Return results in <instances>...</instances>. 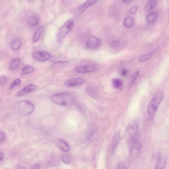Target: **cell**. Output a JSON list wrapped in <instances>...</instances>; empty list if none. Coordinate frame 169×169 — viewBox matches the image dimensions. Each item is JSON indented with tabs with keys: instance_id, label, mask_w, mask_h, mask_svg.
<instances>
[{
	"instance_id": "1",
	"label": "cell",
	"mask_w": 169,
	"mask_h": 169,
	"mask_svg": "<svg viewBox=\"0 0 169 169\" xmlns=\"http://www.w3.org/2000/svg\"><path fill=\"white\" fill-rule=\"evenodd\" d=\"M51 99L54 103L61 106H70L74 103L75 99L67 93H61L53 95Z\"/></svg>"
},
{
	"instance_id": "2",
	"label": "cell",
	"mask_w": 169,
	"mask_h": 169,
	"mask_svg": "<svg viewBox=\"0 0 169 169\" xmlns=\"http://www.w3.org/2000/svg\"><path fill=\"white\" fill-rule=\"evenodd\" d=\"M17 111L21 115L28 116L30 115L34 110V106L32 102L27 101H18L15 105Z\"/></svg>"
},
{
	"instance_id": "3",
	"label": "cell",
	"mask_w": 169,
	"mask_h": 169,
	"mask_svg": "<svg viewBox=\"0 0 169 169\" xmlns=\"http://www.w3.org/2000/svg\"><path fill=\"white\" fill-rule=\"evenodd\" d=\"M163 99V94L159 93L156 95L149 102L147 107V112L150 115L153 116L155 113Z\"/></svg>"
},
{
	"instance_id": "4",
	"label": "cell",
	"mask_w": 169,
	"mask_h": 169,
	"mask_svg": "<svg viewBox=\"0 0 169 169\" xmlns=\"http://www.w3.org/2000/svg\"><path fill=\"white\" fill-rule=\"evenodd\" d=\"M130 155L133 159H135L139 157L141 152L142 145L139 138L130 140Z\"/></svg>"
},
{
	"instance_id": "5",
	"label": "cell",
	"mask_w": 169,
	"mask_h": 169,
	"mask_svg": "<svg viewBox=\"0 0 169 169\" xmlns=\"http://www.w3.org/2000/svg\"><path fill=\"white\" fill-rule=\"evenodd\" d=\"M74 25V21L72 19H69L64 23L62 27L59 28L57 34V38L59 40H61L72 29Z\"/></svg>"
},
{
	"instance_id": "6",
	"label": "cell",
	"mask_w": 169,
	"mask_h": 169,
	"mask_svg": "<svg viewBox=\"0 0 169 169\" xmlns=\"http://www.w3.org/2000/svg\"><path fill=\"white\" fill-rule=\"evenodd\" d=\"M139 124L135 120L132 121L128 124L127 132L130 140L139 138Z\"/></svg>"
},
{
	"instance_id": "7",
	"label": "cell",
	"mask_w": 169,
	"mask_h": 169,
	"mask_svg": "<svg viewBox=\"0 0 169 169\" xmlns=\"http://www.w3.org/2000/svg\"><path fill=\"white\" fill-rule=\"evenodd\" d=\"M32 55L37 60L43 61L49 60L51 57L50 54L46 52L34 51L32 52Z\"/></svg>"
},
{
	"instance_id": "8",
	"label": "cell",
	"mask_w": 169,
	"mask_h": 169,
	"mask_svg": "<svg viewBox=\"0 0 169 169\" xmlns=\"http://www.w3.org/2000/svg\"><path fill=\"white\" fill-rule=\"evenodd\" d=\"M96 70V68L94 66H85L76 67L74 71L77 73L84 74L94 72Z\"/></svg>"
},
{
	"instance_id": "9",
	"label": "cell",
	"mask_w": 169,
	"mask_h": 169,
	"mask_svg": "<svg viewBox=\"0 0 169 169\" xmlns=\"http://www.w3.org/2000/svg\"><path fill=\"white\" fill-rule=\"evenodd\" d=\"M84 79L81 77L72 78L68 80L66 83V86L69 88H72L79 86L83 84Z\"/></svg>"
},
{
	"instance_id": "10",
	"label": "cell",
	"mask_w": 169,
	"mask_h": 169,
	"mask_svg": "<svg viewBox=\"0 0 169 169\" xmlns=\"http://www.w3.org/2000/svg\"><path fill=\"white\" fill-rule=\"evenodd\" d=\"M36 86L34 84L28 85L23 88V89L20 90L17 94V96L18 97H22L25 95L34 91L36 89Z\"/></svg>"
},
{
	"instance_id": "11",
	"label": "cell",
	"mask_w": 169,
	"mask_h": 169,
	"mask_svg": "<svg viewBox=\"0 0 169 169\" xmlns=\"http://www.w3.org/2000/svg\"><path fill=\"white\" fill-rule=\"evenodd\" d=\"M99 40L98 38L95 37H92L88 39L86 43V47L88 48L93 49L98 46Z\"/></svg>"
},
{
	"instance_id": "12",
	"label": "cell",
	"mask_w": 169,
	"mask_h": 169,
	"mask_svg": "<svg viewBox=\"0 0 169 169\" xmlns=\"http://www.w3.org/2000/svg\"><path fill=\"white\" fill-rule=\"evenodd\" d=\"M97 1H88L86 2L78 10L77 13V16H79L81 15L88 8L96 3Z\"/></svg>"
},
{
	"instance_id": "13",
	"label": "cell",
	"mask_w": 169,
	"mask_h": 169,
	"mask_svg": "<svg viewBox=\"0 0 169 169\" xmlns=\"http://www.w3.org/2000/svg\"><path fill=\"white\" fill-rule=\"evenodd\" d=\"M166 163V159L161 156V154H159L157 161L154 169H165Z\"/></svg>"
},
{
	"instance_id": "14",
	"label": "cell",
	"mask_w": 169,
	"mask_h": 169,
	"mask_svg": "<svg viewBox=\"0 0 169 169\" xmlns=\"http://www.w3.org/2000/svg\"><path fill=\"white\" fill-rule=\"evenodd\" d=\"M56 146L59 149L63 151L68 152L69 150V147L67 143L64 140L57 139L56 140Z\"/></svg>"
},
{
	"instance_id": "15",
	"label": "cell",
	"mask_w": 169,
	"mask_h": 169,
	"mask_svg": "<svg viewBox=\"0 0 169 169\" xmlns=\"http://www.w3.org/2000/svg\"><path fill=\"white\" fill-rule=\"evenodd\" d=\"M158 17L157 14L155 12H152L148 15L146 17L147 22L149 23H152L155 22Z\"/></svg>"
},
{
	"instance_id": "16",
	"label": "cell",
	"mask_w": 169,
	"mask_h": 169,
	"mask_svg": "<svg viewBox=\"0 0 169 169\" xmlns=\"http://www.w3.org/2000/svg\"><path fill=\"white\" fill-rule=\"evenodd\" d=\"M43 30V27L42 26H40L38 28L33 38L32 42H33L35 43L39 41L41 37Z\"/></svg>"
},
{
	"instance_id": "17",
	"label": "cell",
	"mask_w": 169,
	"mask_h": 169,
	"mask_svg": "<svg viewBox=\"0 0 169 169\" xmlns=\"http://www.w3.org/2000/svg\"><path fill=\"white\" fill-rule=\"evenodd\" d=\"M87 92L93 98L99 99V95L95 90L90 86H88L86 89Z\"/></svg>"
},
{
	"instance_id": "18",
	"label": "cell",
	"mask_w": 169,
	"mask_h": 169,
	"mask_svg": "<svg viewBox=\"0 0 169 169\" xmlns=\"http://www.w3.org/2000/svg\"><path fill=\"white\" fill-rule=\"evenodd\" d=\"M120 137V134L118 132L116 133L115 134L114 136L112 139V151L114 150L117 146Z\"/></svg>"
},
{
	"instance_id": "19",
	"label": "cell",
	"mask_w": 169,
	"mask_h": 169,
	"mask_svg": "<svg viewBox=\"0 0 169 169\" xmlns=\"http://www.w3.org/2000/svg\"><path fill=\"white\" fill-rule=\"evenodd\" d=\"M157 1H150L147 2L146 6V9L147 11H151L155 8Z\"/></svg>"
},
{
	"instance_id": "20",
	"label": "cell",
	"mask_w": 169,
	"mask_h": 169,
	"mask_svg": "<svg viewBox=\"0 0 169 169\" xmlns=\"http://www.w3.org/2000/svg\"><path fill=\"white\" fill-rule=\"evenodd\" d=\"M154 54L153 51L150 52L140 57L139 59V61L140 62H142L148 60L153 56Z\"/></svg>"
},
{
	"instance_id": "21",
	"label": "cell",
	"mask_w": 169,
	"mask_h": 169,
	"mask_svg": "<svg viewBox=\"0 0 169 169\" xmlns=\"http://www.w3.org/2000/svg\"><path fill=\"white\" fill-rule=\"evenodd\" d=\"M113 86L115 88L119 89L122 86L123 81L119 78H114L112 80Z\"/></svg>"
},
{
	"instance_id": "22",
	"label": "cell",
	"mask_w": 169,
	"mask_h": 169,
	"mask_svg": "<svg viewBox=\"0 0 169 169\" xmlns=\"http://www.w3.org/2000/svg\"><path fill=\"white\" fill-rule=\"evenodd\" d=\"M20 59L19 58H16L13 59L10 63L9 67L12 70H14L17 68L20 65Z\"/></svg>"
},
{
	"instance_id": "23",
	"label": "cell",
	"mask_w": 169,
	"mask_h": 169,
	"mask_svg": "<svg viewBox=\"0 0 169 169\" xmlns=\"http://www.w3.org/2000/svg\"><path fill=\"white\" fill-rule=\"evenodd\" d=\"M21 41L19 39H16L13 40L11 44V47L14 50H17L20 48Z\"/></svg>"
},
{
	"instance_id": "24",
	"label": "cell",
	"mask_w": 169,
	"mask_h": 169,
	"mask_svg": "<svg viewBox=\"0 0 169 169\" xmlns=\"http://www.w3.org/2000/svg\"><path fill=\"white\" fill-rule=\"evenodd\" d=\"M139 73L140 71L137 70L133 74L130 80L129 85L130 88H131L132 86L134 85L136 80H137L138 76L139 75Z\"/></svg>"
},
{
	"instance_id": "25",
	"label": "cell",
	"mask_w": 169,
	"mask_h": 169,
	"mask_svg": "<svg viewBox=\"0 0 169 169\" xmlns=\"http://www.w3.org/2000/svg\"><path fill=\"white\" fill-rule=\"evenodd\" d=\"M39 22L38 19L36 17L32 16L28 18V23L29 25L34 26L37 25Z\"/></svg>"
},
{
	"instance_id": "26",
	"label": "cell",
	"mask_w": 169,
	"mask_h": 169,
	"mask_svg": "<svg viewBox=\"0 0 169 169\" xmlns=\"http://www.w3.org/2000/svg\"><path fill=\"white\" fill-rule=\"evenodd\" d=\"M34 70V69L32 66L30 65H27L24 67L22 71V74L24 75L32 73Z\"/></svg>"
},
{
	"instance_id": "27",
	"label": "cell",
	"mask_w": 169,
	"mask_h": 169,
	"mask_svg": "<svg viewBox=\"0 0 169 169\" xmlns=\"http://www.w3.org/2000/svg\"><path fill=\"white\" fill-rule=\"evenodd\" d=\"M133 23V20L131 18L127 17L123 21V25L126 28H130L132 26Z\"/></svg>"
},
{
	"instance_id": "28",
	"label": "cell",
	"mask_w": 169,
	"mask_h": 169,
	"mask_svg": "<svg viewBox=\"0 0 169 169\" xmlns=\"http://www.w3.org/2000/svg\"><path fill=\"white\" fill-rule=\"evenodd\" d=\"M21 83V80L19 79H17L14 80L10 85V87H9V89L10 90L13 89L15 87L19 85Z\"/></svg>"
},
{
	"instance_id": "29",
	"label": "cell",
	"mask_w": 169,
	"mask_h": 169,
	"mask_svg": "<svg viewBox=\"0 0 169 169\" xmlns=\"http://www.w3.org/2000/svg\"><path fill=\"white\" fill-rule=\"evenodd\" d=\"M61 159L63 162L66 164H69L71 163V160L70 158L66 155H64L62 156Z\"/></svg>"
},
{
	"instance_id": "30",
	"label": "cell",
	"mask_w": 169,
	"mask_h": 169,
	"mask_svg": "<svg viewBox=\"0 0 169 169\" xmlns=\"http://www.w3.org/2000/svg\"><path fill=\"white\" fill-rule=\"evenodd\" d=\"M6 137V134L3 131H1L0 132V141L1 143H3L5 140Z\"/></svg>"
},
{
	"instance_id": "31",
	"label": "cell",
	"mask_w": 169,
	"mask_h": 169,
	"mask_svg": "<svg viewBox=\"0 0 169 169\" xmlns=\"http://www.w3.org/2000/svg\"><path fill=\"white\" fill-rule=\"evenodd\" d=\"M7 79L4 76H1L0 77V83L1 86H4L7 82Z\"/></svg>"
},
{
	"instance_id": "32",
	"label": "cell",
	"mask_w": 169,
	"mask_h": 169,
	"mask_svg": "<svg viewBox=\"0 0 169 169\" xmlns=\"http://www.w3.org/2000/svg\"><path fill=\"white\" fill-rule=\"evenodd\" d=\"M117 169H127V168L125 164L121 163L118 164Z\"/></svg>"
},
{
	"instance_id": "33",
	"label": "cell",
	"mask_w": 169,
	"mask_h": 169,
	"mask_svg": "<svg viewBox=\"0 0 169 169\" xmlns=\"http://www.w3.org/2000/svg\"><path fill=\"white\" fill-rule=\"evenodd\" d=\"M138 8L137 6H134L132 7L130 9V13L132 14H135Z\"/></svg>"
},
{
	"instance_id": "34",
	"label": "cell",
	"mask_w": 169,
	"mask_h": 169,
	"mask_svg": "<svg viewBox=\"0 0 169 169\" xmlns=\"http://www.w3.org/2000/svg\"><path fill=\"white\" fill-rule=\"evenodd\" d=\"M120 42L117 40H115L112 43L111 46L113 47H117L119 45Z\"/></svg>"
},
{
	"instance_id": "35",
	"label": "cell",
	"mask_w": 169,
	"mask_h": 169,
	"mask_svg": "<svg viewBox=\"0 0 169 169\" xmlns=\"http://www.w3.org/2000/svg\"><path fill=\"white\" fill-rule=\"evenodd\" d=\"M128 73V71L126 69L123 70L122 72V75L123 77H125L127 75Z\"/></svg>"
},
{
	"instance_id": "36",
	"label": "cell",
	"mask_w": 169,
	"mask_h": 169,
	"mask_svg": "<svg viewBox=\"0 0 169 169\" xmlns=\"http://www.w3.org/2000/svg\"><path fill=\"white\" fill-rule=\"evenodd\" d=\"M4 154L2 152H0V160L1 161L3 159L4 157Z\"/></svg>"
},
{
	"instance_id": "37",
	"label": "cell",
	"mask_w": 169,
	"mask_h": 169,
	"mask_svg": "<svg viewBox=\"0 0 169 169\" xmlns=\"http://www.w3.org/2000/svg\"><path fill=\"white\" fill-rule=\"evenodd\" d=\"M32 169H41V168L39 165H36L33 167Z\"/></svg>"
},
{
	"instance_id": "38",
	"label": "cell",
	"mask_w": 169,
	"mask_h": 169,
	"mask_svg": "<svg viewBox=\"0 0 169 169\" xmlns=\"http://www.w3.org/2000/svg\"><path fill=\"white\" fill-rule=\"evenodd\" d=\"M16 169H25V167H23V166L19 165L17 166Z\"/></svg>"
},
{
	"instance_id": "39",
	"label": "cell",
	"mask_w": 169,
	"mask_h": 169,
	"mask_svg": "<svg viewBox=\"0 0 169 169\" xmlns=\"http://www.w3.org/2000/svg\"><path fill=\"white\" fill-rule=\"evenodd\" d=\"M123 1V2H124V3H129V2H130L131 1H128V0H125V1Z\"/></svg>"
},
{
	"instance_id": "40",
	"label": "cell",
	"mask_w": 169,
	"mask_h": 169,
	"mask_svg": "<svg viewBox=\"0 0 169 169\" xmlns=\"http://www.w3.org/2000/svg\"><path fill=\"white\" fill-rule=\"evenodd\" d=\"M8 169V168H6V169Z\"/></svg>"
},
{
	"instance_id": "41",
	"label": "cell",
	"mask_w": 169,
	"mask_h": 169,
	"mask_svg": "<svg viewBox=\"0 0 169 169\" xmlns=\"http://www.w3.org/2000/svg\"></svg>"
}]
</instances>
